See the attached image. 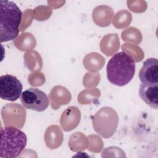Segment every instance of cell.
Returning a JSON list of instances; mask_svg holds the SVG:
<instances>
[{
	"instance_id": "obj_4",
	"label": "cell",
	"mask_w": 158,
	"mask_h": 158,
	"mask_svg": "<svg viewBox=\"0 0 158 158\" xmlns=\"http://www.w3.org/2000/svg\"><path fill=\"white\" fill-rule=\"evenodd\" d=\"M20 101L26 109L36 112L45 110L49 104L46 94L36 88H30L25 90L21 95Z\"/></svg>"
},
{
	"instance_id": "obj_6",
	"label": "cell",
	"mask_w": 158,
	"mask_h": 158,
	"mask_svg": "<svg viewBox=\"0 0 158 158\" xmlns=\"http://www.w3.org/2000/svg\"><path fill=\"white\" fill-rule=\"evenodd\" d=\"M139 78L143 84H158V60L149 58L143 64L139 72Z\"/></svg>"
},
{
	"instance_id": "obj_2",
	"label": "cell",
	"mask_w": 158,
	"mask_h": 158,
	"mask_svg": "<svg viewBox=\"0 0 158 158\" xmlns=\"http://www.w3.org/2000/svg\"><path fill=\"white\" fill-rule=\"evenodd\" d=\"M22 13L13 1H0L1 42L14 40L19 35Z\"/></svg>"
},
{
	"instance_id": "obj_1",
	"label": "cell",
	"mask_w": 158,
	"mask_h": 158,
	"mask_svg": "<svg viewBox=\"0 0 158 158\" xmlns=\"http://www.w3.org/2000/svg\"><path fill=\"white\" fill-rule=\"evenodd\" d=\"M107 77L113 85L123 86L132 80L135 73V61L125 52L115 54L106 67Z\"/></svg>"
},
{
	"instance_id": "obj_7",
	"label": "cell",
	"mask_w": 158,
	"mask_h": 158,
	"mask_svg": "<svg viewBox=\"0 0 158 158\" xmlns=\"http://www.w3.org/2000/svg\"><path fill=\"white\" fill-rule=\"evenodd\" d=\"M139 94L141 99L151 107L157 109L158 106V84L139 85Z\"/></svg>"
},
{
	"instance_id": "obj_3",
	"label": "cell",
	"mask_w": 158,
	"mask_h": 158,
	"mask_svg": "<svg viewBox=\"0 0 158 158\" xmlns=\"http://www.w3.org/2000/svg\"><path fill=\"white\" fill-rule=\"evenodd\" d=\"M27 137L22 130L14 127H5L1 130L0 157L15 158L24 150Z\"/></svg>"
},
{
	"instance_id": "obj_5",
	"label": "cell",
	"mask_w": 158,
	"mask_h": 158,
	"mask_svg": "<svg viewBox=\"0 0 158 158\" xmlns=\"http://www.w3.org/2000/svg\"><path fill=\"white\" fill-rule=\"evenodd\" d=\"M22 84L16 77L9 74L1 76L0 96L1 99L15 101L22 95Z\"/></svg>"
}]
</instances>
